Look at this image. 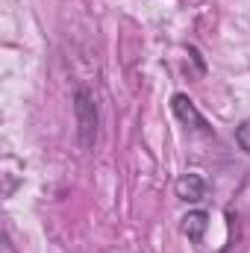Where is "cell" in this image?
I'll return each instance as SVG.
<instances>
[{
    "label": "cell",
    "instance_id": "1",
    "mask_svg": "<svg viewBox=\"0 0 250 253\" xmlns=\"http://www.w3.org/2000/svg\"><path fill=\"white\" fill-rule=\"evenodd\" d=\"M74 115H77V141L83 150H91L97 144L100 132V106L88 85H80L74 91Z\"/></svg>",
    "mask_w": 250,
    "mask_h": 253
},
{
    "label": "cell",
    "instance_id": "2",
    "mask_svg": "<svg viewBox=\"0 0 250 253\" xmlns=\"http://www.w3.org/2000/svg\"><path fill=\"white\" fill-rule=\"evenodd\" d=\"M171 109H174L177 121H180V124H186L188 129H197V132H203V135H212V126L206 124V118L200 115V109L194 106V100H191L188 94L177 91V94L171 97Z\"/></svg>",
    "mask_w": 250,
    "mask_h": 253
},
{
    "label": "cell",
    "instance_id": "3",
    "mask_svg": "<svg viewBox=\"0 0 250 253\" xmlns=\"http://www.w3.org/2000/svg\"><path fill=\"white\" fill-rule=\"evenodd\" d=\"M174 191H177V197L180 200H186V203H200L203 197H206V180L200 177V174H183L177 183H174Z\"/></svg>",
    "mask_w": 250,
    "mask_h": 253
},
{
    "label": "cell",
    "instance_id": "4",
    "mask_svg": "<svg viewBox=\"0 0 250 253\" xmlns=\"http://www.w3.org/2000/svg\"><path fill=\"white\" fill-rule=\"evenodd\" d=\"M206 230H209V212H203V209L188 212V215H183V221H180V233L186 236L188 242H194V245L203 242Z\"/></svg>",
    "mask_w": 250,
    "mask_h": 253
},
{
    "label": "cell",
    "instance_id": "5",
    "mask_svg": "<svg viewBox=\"0 0 250 253\" xmlns=\"http://www.w3.org/2000/svg\"><path fill=\"white\" fill-rule=\"evenodd\" d=\"M236 144L250 156V121H242V124L236 126Z\"/></svg>",
    "mask_w": 250,
    "mask_h": 253
}]
</instances>
